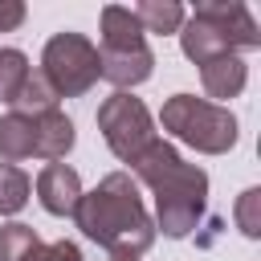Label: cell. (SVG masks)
Returning a JSON list of instances; mask_svg holds the SVG:
<instances>
[{"mask_svg": "<svg viewBox=\"0 0 261 261\" xmlns=\"http://www.w3.org/2000/svg\"><path fill=\"white\" fill-rule=\"evenodd\" d=\"M130 12L143 24V33H159V37L163 33H179V24H184V4H175V0H143Z\"/></svg>", "mask_w": 261, "mask_h": 261, "instance_id": "7c38bea8", "label": "cell"}, {"mask_svg": "<svg viewBox=\"0 0 261 261\" xmlns=\"http://www.w3.org/2000/svg\"><path fill=\"white\" fill-rule=\"evenodd\" d=\"M37 245H41V237H37L33 224L12 220V224L0 228V261H29Z\"/></svg>", "mask_w": 261, "mask_h": 261, "instance_id": "9a60e30c", "label": "cell"}, {"mask_svg": "<svg viewBox=\"0 0 261 261\" xmlns=\"http://www.w3.org/2000/svg\"><path fill=\"white\" fill-rule=\"evenodd\" d=\"M73 220L94 245L110 249V257H139L155 245V220L126 171H110L94 192H82Z\"/></svg>", "mask_w": 261, "mask_h": 261, "instance_id": "6da1fadb", "label": "cell"}, {"mask_svg": "<svg viewBox=\"0 0 261 261\" xmlns=\"http://www.w3.org/2000/svg\"><path fill=\"white\" fill-rule=\"evenodd\" d=\"M98 130H102L106 147H110L122 163H135V159L155 143L151 110L143 106V98L122 94V90H114V94L98 106Z\"/></svg>", "mask_w": 261, "mask_h": 261, "instance_id": "52a82bcc", "label": "cell"}, {"mask_svg": "<svg viewBox=\"0 0 261 261\" xmlns=\"http://www.w3.org/2000/svg\"><path fill=\"white\" fill-rule=\"evenodd\" d=\"M257 45H261V29H257L253 12L237 0H204L179 24V49L196 65L224 57V53L257 49Z\"/></svg>", "mask_w": 261, "mask_h": 261, "instance_id": "3957f363", "label": "cell"}, {"mask_svg": "<svg viewBox=\"0 0 261 261\" xmlns=\"http://www.w3.org/2000/svg\"><path fill=\"white\" fill-rule=\"evenodd\" d=\"M110 261H139V257H110Z\"/></svg>", "mask_w": 261, "mask_h": 261, "instance_id": "ffe728a7", "label": "cell"}, {"mask_svg": "<svg viewBox=\"0 0 261 261\" xmlns=\"http://www.w3.org/2000/svg\"><path fill=\"white\" fill-rule=\"evenodd\" d=\"M41 77L57 90V98H82L102 73H98V45L82 33H57L45 41L41 53Z\"/></svg>", "mask_w": 261, "mask_h": 261, "instance_id": "8992f818", "label": "cell"}, {"mask_svg": "<svg viewBox=\"0 0 261 261\" xmlns=\"http://www.w3.org/2000/svg\"><path fill=\"white\" fill-rule=\"evenodd\" d=\"M33 69H29V57L20 53V49H0V102H16V94H20V86H24V77H29Z\"/></svg>", "mask_w": 261, "mask_h": 261, "instance_id": "2e32d148", "label": "cell"}, {"mask_svg": "<svg viewBox=\"0 0 261 261\" xmlns=\"http://www.w3.org/2000/svg\"><path fill=\"white\" fill-rule=\"evenodd\" d=\"M155 69V53L147 49V33L135 20L130 8L106 4L102 8V49H98V73L118 86L122 94L139 82H147Z\"/></svg>", "mask_w": 261, "mask_h": 261, "instance_id": "277c9868", "label": "cell"}, {"mask_svg": "<svg viewBox=\"0 0 261 261\" xmlns=\"http://www.w3.org/2000/svg\"><path fill=\"white\" fill-rule=\"evenodd\" d=\"M37 200L49 216H73L82 200V175L69 163H45L37 175Z\"/></svg>", "mask_w": 261, "mask_h": 261, "instance_id": "ba28073f", "label": "cell"}, {"mask_svg": "<svg viewBox=\"0 0 261 261\" xmlns=\"http://www.w3.org/2000/svg\"><path fill=\"white\" fill-rule=\"evenodd\" d=\"M200 82L208 90V98H237L249 82V65L241 61V53H224V57H212L200 65Z\"/></svg>", "mask_w": 261, "mask_h": 261, "instance_id": "30bf717a", "label": "cell"}, {"mask_svg": "<svg viewBox=\"0 0 261 261\" xmlns=\"http://www.w3.org/2000/svg\"><path fill=\"white\" fill-rule=\"evenodd\" d=\"M33 130H37V143H33V155L37 159H49V163H61L73 147V122L61 114V110H45V114H33Z\"/></svg>", "mask_w": 261, "mask_h": 261, "instance_id": "9c48e42d", "label": "cell"}, {"mask_svg": "<svg viewBox=\"0 0 261 261\" xmlns=\"http://www.w3.org/2000/svg\"><path fill=\"white\" fill-rule=\"evenodd\" d=\"M24 24V4L20 0H0V33H12Z\"/></svg>", "mask_w": 261, "mask_h": 261, "instance_id": "d6986e66", "label": "cell"}, {"mask_svg": "<svg viewBox=\"0 0 261 261\" xmlns=\"http://www.w3.org/2000/svg\"><path fill=\"white\" fill-rule=\"evenodd\" d=\"M33 143H37L33 114H16V110H8V114L0 118V159H4V163L33 159Z\"/></svg>", "mask_w": 261, "mask_h": 261, "instance_id": "8fae6325", "label": "cell"}, {"mask_svg": "<svg viewBox=\"0 0 261 261\" xmlns=\"http://www.w3.org/2000/svg\"><path fill=\"white\" fill-rule=\"evenodd\" d=\"M57 90L41 77V69L37 73H29L24 77V86H20V94H16V102H12V110L16 114H45V110H57Z\"/></svg>", "mask_w": 261, "mask_h": 261, "instance_id": "4fadbf2b", "label": "cell"}, {"mask_svg": "<svg viewBox=\"0 0 261 261\" xmlns=\"http://www.w3.org/2000/svg\"><path fill=\"white\" fill-rule=\"evenodd\" d=\"M130 171L155 192V232L163 228V237H188L208 208V175L192 163L179 159V151L163 139H155L135 163Z\"/></svg>", "mask_w": 261, "mask_h": 261, "instance_id": "7a4b0ae2", "label": "cell"}, {"mask_svg": "<svg viewBox=\"0 0 261 261\" xmlns=\"http://www.w3.org/2000/svg\"><path fill=\"white\" fill-rule=\"evenodd\" d=\"M257 208H261V188L241 192V200H237V224H241L245 237H261V216H257Z\"/></svg>", "mask_w": 261, "mask_h": 261, "instance_id": "e0dca14e", "label": "cell"}, {"mask_svg": "<svg viewBox=\"0 0 261 261\" xmlns=\"http://www.w3.org/2000/svg\"><path fill=\"white\" fill-rule=\"evenodd\" d=\"M33 179L16 167V163H0V216H16L29 204Z\"/></svg>", "mask_w": 261, "mask_h": 261, "instance_id": "5bb4252c", "label": "cell"}, {"mask_svg": "<svg viewBox=\"0 0 261 261\" xmlns=\"http://www.w3.org/2000/svg\"><path fill=\"white\" fill-rule=\"evenodd\" d=\"M29 261H82V249L73 241H53V245H37Z\"/></svg>", "mask_w": 261, "mask_h": 261, "instance_id": "ac0fdd59", "label": "cell"}, {"mask_svg": "<svg viewBox=\"0 0 261 261\" xmlns=\"http://www.w3.org/2000/svg\"><path fill=\"white\" fill-rule=\"evenodd\" d=\"M159 118H163V130L167 135H175L179 143H188L200 155H224L237 143V118L224 106L208 102V98L171 94L163 102V114Z\"/></svg>", "mask_w": 261, "mask_h": 261, "instance_id": "5b68a950", "label": "cell"}]
</instances>
